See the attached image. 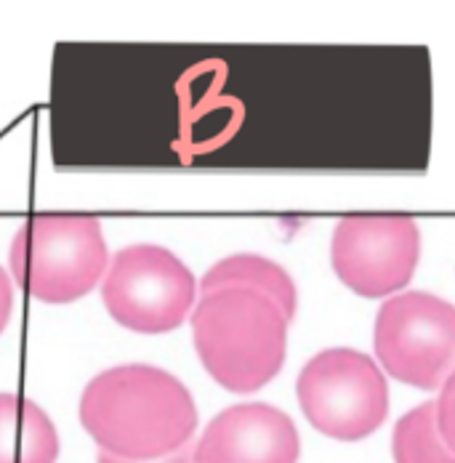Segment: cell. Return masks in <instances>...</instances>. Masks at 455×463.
I'll use <instances>...</instances> for the list:
<instances>
[{"label":"cell","instance_id":"8992f818","mask_svg":"<svg viewBox=\"0 0 455 463\" xmlns=\"http://www.w3.org/2000/svg\"><path fill=\"white\" fill-rule=\"evenodd\" d=\"M373 346L397 381L437 389L455 373V307L423 290L400 293L378 309Z\"/></svg>","mask_w":455,"mask_h":463},{"label":"cell","instance_id":"8fae6325","mask_svg":"<svg viewBox=\"0 0 455 463\" xmlns=\"http://www.w3.org/2000/svg\"><path fill=\"white\" fill-rule=\"evenodd\" d=\"M392 450L397 463H455L437 423V402H423L397 420Z\"/></svg>","mask_w":455,"mask_h":463},{"label":"cell","instance_id":"9c48e42d","mask_svg":"<svg viewBox=\"0 0 455 463\" xmlns=\"http://www.w3.org/2000/svg\"><path fill=\"white\" fill-rule=\"evenodd\" d=\"M59 434L48 413L27 397L0 394V463H56Z\"/></svg>","mask_w":455,"mask_h":463},{"label":"cell","instance_id":"7c38bea8","mask_svg":"<svg viewBox=\"0 0 455 463\" xmlns=\"http://www.w3.org/2000/svg\"><path fill=\"white\" fill-rule=\"evenodd\" d=\"M437 423H440L445 442L455 453V373L442 383V392L437 400Z\"/></svg>","mask_w":455,"mask_h":463},{"label":"cell","instance_id":"52a82bcc","mask_svg":"<svg viewBox=\"0 0 455 463\" xmlns=\"http://www.w3.org/2000/svg\"><path fill=\"white\" fill-rule=\"evenodd\" d=\"M421 232L410 216H346L330 240V261L346 288L367 298L405 288L418 267Z\"/></svg>","mask_w":455,"mask_h":463},{"label":"cell","instance_id":"3957f363","mask_svg":"<svg viewBox=\"0 0 455 463\" xmlns=\"http://www.w3.org/2000/svg\"><path fill=\"white\" fill-rule=\"evenodd\" d=\"M107 240L86 213H41L11 242V272L38 301L70 304L89 296L107 272Z\"/></svg>","mask_w":455,"mask_h":463},{"label":"cell","instance_id":"277c9868","mask_svg":"<svg viewBox=\"0 0 455 463\" xmlns=\"http://www.w3.org/2000/svg\"><path fill=\"white\" fill-rule=\"evenodd\" d=\"M299 402L325 437L357 442L389 413V389L381 368L363 352L325 349L299 375Z\"/></svg>","mask_w":455,"mask_h":463},{"label":"cell","instance_id":"4fadbf2b","mask_svg":"<svg viewBox=\"0 0 455 463\" xmlns=\"http://www.w3.org/2000/svg\"><path fill=\"white\" fill-rule=\"evenodd\" d=\"M11 309H14V288L8 275L0 269V333L5 330V325L11 320Z\"/></svg>","mask_w":455,"mask_h":463},{"label":"cell","instance_id":"ba28073f","mask_svg":"<svg viewBox=\"0 0 455 463\" xmlns=\"http://www.w3.org/2000/svg\"><path fill=\"white\" fill-rule=\"evenodd\" d=\"M296 423L264 402L234 405L213 418L192 458L194 463H299Z\"/></svg>","mask_w":455,"mask_h":463},{"label":"cell","instance_id":"6da1fadb","mask_svg":"<svg viewBox=\"0 0 455 463\" xmlns=\"http://www.w3.org/2000/svg\"><path fill=\"white\" fill-rule=\"evenodd\" d=\"M81 423L101 453L157 461L186 448L197 429V408L189 389L168 371L120 365L86 386Z\"/></svg>","mask_w":455,"mask_h":463},{"label":"cell","instance_id":"5b68a950","mask_svg":"<svg viewBox=\"0 0 455 463\" xmlns=\"http://www.w3.org/2000/svg\"><path fill=\"white\" fill-rule=\"evenodd\" d=\"M197 282L179 256L160 245L123 248L101 282L109 317L134 333L176 330L194 307Z\"/></svg>","mask_w":455,"mask_h":463},{"label":"cell","instance_id":"5bb4252c","mask_svg":"<svg viewBox=\"0 0 455 463\" xmlns=\"http://www.w3.org/2000/svg\"><path fill=\"white\" fill-rule=\"evenodd\" d=\"M99 463H194L192 453L184 448L174 456H166V458H157V461H128V458H118V456H109V453H99Z\"/></svg>","mask_w":455,"mask_h":463},{"label":"cell","instance_id":"30bf717a","mask_svg":"<svg viewBox=\"0 0 455 463\" xmlns=\"http://www.w3.org/2000/svg\"><path fill=\"white\" fill-rule=\"evenodd\" d=\"M224 288H248V290H259L264 296H270L274 304L285 312V317L290 320L296 315V285L290 275L264 256L256 253H237L222 259L219 264H213L205 278L200 282V293H213V290H224Z\"/></svg>","mask_w":455,"mask_h":463},{"label":"cell","instance_id":"7a4b0ae2","mask_svg":"<svg viewBox=\"0 0 455 463\" xmlns=\"http://www.w3.org/2000/svg\"><path fill=\"white\" fill-rule=\"evenodd\" d=\"M288 317L270 296L248 288L205 293L192 312L200 363L234 394H253L280 373L288 349Z\"/></svg>","mask_w":455,"mask_h":463}]
</instances>
